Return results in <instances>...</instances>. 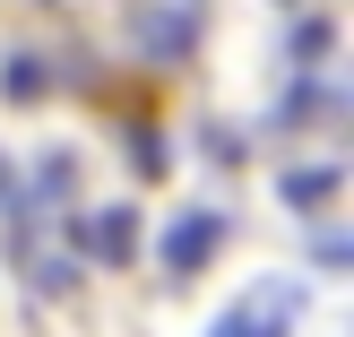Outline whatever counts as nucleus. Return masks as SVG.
I'll return each instance as SVG.
<instances>
[{"mask_svg": "<svg viewBox=\"0 0 354 337\" xmlns=\"http://www.w3.org/2000/svg\"><path fill=\"white\" fill-rule=\"evenodd\" d=\"M294 311H303V294H294L286 277H259V286L242 294L207 337H294Z\"/></svg>", "mask_w": 354, "mask_h": 337, "instance_id": "nucleus-1", "label": "nucleus"}, {"mask_svg": "<svg viewBox=\"0 0 354 337\" xmlns=\"http://www.w3.org/2000/svg\"><path fill=\"white\" fill-rule=\"evenodd\" d=\"M130 35H138V52H156V61H182V52L199 44V0H138Z\"/></svg>", "mask_w": 354, "mask_h": 337, "instance_id": "nucleus-2", "label": "nucleus"}, {"mask_svg": "<svg viewBox=\"0 0 354 337\" xmlns=\"http://www.w3.org/2000/svg\"><path fill=\"white\" fill-rule=\"evenodd\" d=\"M216 242H225V217H216V208H182V217L165 225V242H156V251H165L173 277H199L207 259H216Z\"/></svg>", "mask_w": 354, "mask_h": 337, "instance_id": "nucleus-3", "label": "nucleus"}, {"mask_svg": "<svg viewBox=\"0 0 354 337\" xmlns=\"http://www.w3.org/2000/svg\"><path fill=\"white\" fill-rule=\"evenodd\" d=\"M69 242H86L95 259H138V208H104V217H86V225H69Z\"/></svg>", "mask_w": 354, "mask_h": 337, "instance_id": "nucleus-4", "label": "nucleus"}, {"mask_svg": "<svg viewBox=\"0 0 354 337\" xmlns=\"http://www.w3.org/2000/svg\"><path fill=\"white\" fill-rule=\"evenodd\" d=\"M337 182H346L337 165H294V173H277V199H286V208H328Z\"/></svg>", "mask_w": 354, "mask_h": 337, "instance_id": "nucleus-5", "label": "nucleus"}, {"mask_svg": "<svg viewBox=\"0 0 354 337\" xmlns=\"http://www.w3.org/2000/svg\"><path fill=\"white\" fill-rule=\"evenodd\" d=\"M69 173H78V156L52 147V156H44V173H35V190H26V208H61V199H69Z\"/></svg>", "mask_w": 354, "mask_h": 337, "instance_id": "nucleus-6", "label": "nucleus"}, {"mask_svg": "<svg viewBox=\"0 0 354 337\" xmlns=\"http://www.w3.org/2000/svg\"><path fill=\"white\" fill-rule=\"evenodd\" d=\"M0 95L35 104V95H44V61H35V52H17V61H0Z\"/></svg>", "mask_w": 354, "mask_h": 337, "instance_id": "nucleus-7", "label": "nucleus"}, {"mask_svg": "<svg viewBox=\"0 0 354 337\" xmlns=\"http://www.w3.org/2000/svg\"><path fill=\"white\" fill-rule=\"evenodd\" d=\"M328 44H337V26H328V17H303V26H294V61H303V69H320Z\"/></svg>", "mask_w": 354, "mask_h": 337, "instance_id": "nucleus-8", "label": "nucleus"}, {"mask_svg": "<svg viewBox=\"0 0 354 337\" xmlns=\"http://www.w3.org/2000/svg\"><path fill=\"white\" fill-rule=\"evenodd\" d=\"M328 104H337L328 86H294V95H286V113H277V121H286V130H303V121H328Z\"/></svg>", "mask_w": 354, "mask_h": 337, "instance_id": "nucleus-9", "label": "nucleus"}, {"mask_svg": "<svg viewBox=\"0 0 354 337\" xmlns=\"http://www.w3.org/2000/svg\"><path fill=\"white\" fill-rule=\"evenodd\" d=\"M311 259H320V268H346L354 242H346V234H320V242H311Z\"/></svg>", "mask_w": 354, "mask_h": 337, "instance_id": "nucleus-10", "label": "nucleus"}]
</instances>
